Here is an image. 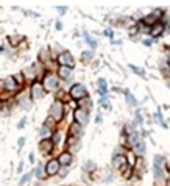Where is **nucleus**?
I'll use <instances>...</instances> for the list:
<instances>
[{"label": "nucleus", "mask_w": 170, "mask_h": 186, "mask_svg": "<svg viewBox=\"0 0 170 186\" xmlns=\"http://www.w3.org/2000/svg\"><path fill=\"white\" fill-rule=\"evenodd\" d=\"M50 116L55 119V121H59L63 117V103L61 102H55L50 108Z\"/></svg>", "instance_id": "1"}, {"label": "nucleus", "mask_w": 170, "mask_h": 186, "mask_svg": "<svg viewBox=\"0 0 170 186\" xmlns=\"http://www.w3.org/2000/svg\"><path fill=\"white\" fill-rule=\"evenodd\" d=\"M58 61L61 63V66H63V67H69V69H72V67H74V58H72V55H70L69 52L61 53V55H59V58H58Z\"/></svg>", "instance_id": "2"}, {"label": "nucleus", "mask_w": 170, "mask_h": 186, "mask_svg": "<svg viewBox=\"0 0 170 186\" xmlns=\"http://www.w3.org/2000/svg\"><path fill=\"white\" fill-rule=\"evenodd\" d=\"M70 95L74 99H85L86 95H87V93H86V88L83 85H75L70 89Z\"/></svg>", "instance_id": "3"}, {"label": "nucleus", "mask_w": 170, "mask_h": 186, "mask_svg": "<svg viewBox=\"0 0 170 186\" xmlns=\"http://www.w3.org/2000/svg\"><path fill=\"white\" fill-rule=\"evenodd\" d=\"M75 117H77V122H78V124H81V125H86V124H87V121H89L87 111L83 110V108H80V110H77V111H75Z\"/></svg>", "instance_id": "4"}, {"label": "nucleus", "mask_w": 170, "mask_h": 186, "mask_svg": "<svg viewBox=\"0 0 170 186\" xmlns=\"http://www.w3.org/2000/svg\"><path fill=\"white\" fill-rule=\"evenodd\" d=\"M58 171H59V163H58V160H52V161L47 164V174H48V175H55V174H58Z\"/></svg>", "instance_id": "5"}, {"label": "nucleus", "mask_w": 170, "mask_h": 186, "mask_svg": "<svg viewBox=\"0 0 170 186\" xmlns=\"http://www.w3.org/2000/svg\"><path fill=\"white\" fill-rule=\"evenodd\" d=\"M45 88L48 89V91H52V89H55L56 86H58V82H56V78H55V75H47V78H45Z\"/></svg>", "instance_id": "6"}, {"label": "nucleus", "mask_w": 170, "mask_h": 186, "mask_svg": "<svg viewBox=\"0 0 170 186\" xmlns=\"http://www.w3.org/2000/svg\"><path fill=\"white\" fill-rule=\"evenodd\" d=\"M52 147H53V142H52V141H48V139L41 141V144H39V149L42 150L44 153H50Z\"/></svg>", "instance_id": "7"}, {"label": "nucleus", "mask_w": 170, "mask_h": 186, "mask_svg": "<svg viewBox=\"0 0 170 186\" xmlns=\"http://www.w3.org/2000/svg\"><path fill=\"white\" fill-rule=\"evenodd\" d=\"M33 99H41L42 97V94H44V91H42V85H39V83H36L35 86H33Z\"/></svg>", "instance_id": "8"}, {"label": "nucleus", "mask_w": 170, "mask_h": 186, "mask_svg": "<svg viewBox=\"0 0 170 186\" xmlns=\"http://www.w3.org/2000/svg\"><path fill=\"white\" fill-rule=\"evenodd\" d=\"M5 88H6L8 91H14V89L17 88V85L14 83V78H13V77L5 78Z\"/></svg>", "instance_id": "9"}, {"label": "nucleus", "mask_w": 170, "mask_h": 186, "mask_svg": "<svg viewBox=\"0 0 170 186\" xmlns=\"http://www.w3.org/2000/svg\"><path fill=\"white\" fill-rule=\"evenodd\" d=\"M70 161H72V156H70V153H63V155H61V158L58 160V163H59V164H66V166H67Z\"/></svg>", "instance_id": "10"}, {"label": "nucleus", "mask_w": 170, "mask_h": 186, "mask_svg": "<svg viewBox=\"0 0 170 186\" xmlns=\"http://www.w3.org/2000/svg\"><path fill=\"white\" fill-rule=\"evenodd\" d=\"M59 77L64 78V80H69L70 78V69L69 67H61L59 69Z\"/></svg>", "instance_id": "11"}, {"label": "nucleus", "mask_w": 170, "mask_h": 186, "mask_svg": "<svg viewBox=\"0 0 170 186\" xmlns=\"http://www.w3.org/2000/svg\"><path fill=\"white\" fill-rule=\"evenodd\" d=\"M127 164V158L125 156H117V158H114V166L116 167H123Z\"/></svg>", "instance_id": "12"}, {"label": "nucleus", "mask_w": 170, "mask_h": 186, "mask_svg": "<svg viewBox=\"0 0 170 186\" xmlns=\"http://www.w3.org/2000/svg\"><path fill=\"white\" fill-rule=\"evenodd\" d=\"M98 86H100V91H98V93L101 94V95H105V94L108 93V85H106V82H105L103 78L98 80Z\"/></svg>", "instance_id": "13"}, {"label": "nucleus", "mask_w": 170, "mask_h": 186, "mask_svg": "<svg viewBox=\"0 0 170 186\" xmlns=\"http://www.w3.org/2000/svg\"><path fill=\"white\" fill-rule=\"evenodd\" d=\"M156 14H159V11H156V13L150 14L148 17H145V19H144V22H145V24H153V20H156V19L159 17V16H156Z\"/></svg>", "instance_id": "14"}, {"label": "nucleus", "mask_w": 170, "mask_h": 186, "mask_svg": "<svg viewBox=\"0 0 170 186\" xmlns=\"http://www.w3.org/2000/svg\"><path fill=\"white\" fill-rule=\"evenodd\" d=\"M24 74H25L28 78H35V75H36V72H35V66H31V67H27V69L24 70Z\"/></svg>", "instance_id": "15"}, {"label": "nucleus", "mask_w": 170, "mask_h": 186, "mask_svg": "<svg viewBox=\"0 0 170 186\" xmlns=\"http://www.w3.org/2000/svg\"><path fill=\"white\" fill-rule=\"evenodd\" d=\"M144 152H145L144 142H137V144H136V153H137V155H144Z\"/></svg>", "instance_id": "16"}, {"label": "nucleus", "mask_w": 170, "mask_h": 186, "mask_svg": "<svg viewBox=\"0 0 170 186\" xmlns=\"http://www.w3.org/2000/svg\"><path fill=\"white\" fill-rule=\"evenodd\" d=\"M162 30H164V27H162L161 24H158L156 27H153V30H151V33H153L155 36H158V35H161V33H162Z\"/></svg>", "instance_id": "17"}, {"label": "nucleus", "mask_w": 170, "mask_h": 186, "mask_svg": "<svg viewBox=\"0 0 170 186\" xmlns=\"http://www.w3.org/2000/svg\"><path fill=\"white\" fill-rule=\"evenodd\" d=\"M125 94H127V102L128 103H129L131 106H136V105H137V100H136V99H134L129 93H125Z\"/></svg>", "instance_id": "18"}, {"label": "nucleus", "mask_w": 170, "mask_h": 186, "mask_svg": "<svg viewBox=\"0 0 170 186\" xmlns=\"http://www.w3.org/2000/svg\"><path fill=\"white\" fill-rule=\"evenodd\" d=\"M155 177H156V180H158V182H161V180L164 178V175H162V171H161V167H155Z\"/></svg>", "instance_id": "19"}, {"label": "nucleus", "mask_w": 170, "mask_h": 186, "mask_svg": "<svg viewBox=\"0 0 170 186\" xmlns=\"http://www.w3.org/2000/svg\"><path fill=\"white\" fill-rule=\"evenodd\" d=\"M85 38H86V41H87V44H90L92 47L97 46V42H95V41H94V39H92V38H90V36L87 35V33H85Z\"/></svg>", "instance_id": "20"}, {"label": "nucleus", "mask_w": 170, "mask_h": 186, "mask_svg": "<svg viewBox=\"0 0 170 186\" xmlns=\"http://www.w3.org/2000/svg\"><path fill=\"white\" fill-rule=\"evenodd\" d=\"M44 174H45V172H44V167L42 166H39V167L36 169V177H38V178H42Z\"/></svg>", "instance_id": "21"}, {"label": "nucleus", "mask_w": 170, "mask_h": 186, "mask_svg": "<svg viewBox=\"0 0 170 186\" xmlns=\"http://www.w3.org/2000/svg\"><path fill=\"white\" fill-rule=\"evenodd\" d=\"M30 178H31V174H25L22 177V180H20V185H25L27 182H30Z\"/></svg>", "instance_id": "22"}, {"label": "nucleus", "mask_w": 170, "mask_h": 186, "mask_svg": "<svg viewBox=\"0 0 170 186\" xmlns=\"http://www.w3.org/2000/svg\"><path fill=\"white\" fill-rule=\"evenodd\" d=\"M59 141H61V133H55V135H53V141H52V142L58 144Z\"/></svg>", "instance_id": "23"}, {"label": "nucleus", "mask_w": 170, "mask_h": 186, "mask_svg": "<svg viewBox=\"0 0 170 186\" xmlns=\"http://www.w3.org/2000/svg\"><path fill=\"white\" fill-rule=\"evenodd\" d=\"M129 67H131V69H133V70H134V72H137V74H140V75H142V77H144V75H145V72H144V70H140V69H137V67H134V66H133V64H131V66H129Z\"/></svg>", "instance_id": "24"}, {"label": "nucleus", "mask_w": 170, "mask_h": 186, "mask_svg": "<svg viewBox=\"0 0 170 186\" xmlns=\"http://www.w3.org/2000/svg\"><path fill=\"white\" fill-rule=\"evenodd\" d=\"M22 106H24V108H28V99H24V100H22Z\"/></svg>", "instance_id": "25"}, {"label": "nucleus", "mask_w": 170, "mask_h": 186, "mask_svg": "<svg viewBox=\"0 0 170 186\" xmlns=\"http://www.w3.org/2000/svg\"><path fill=\"white\" fill-rule=\"evenodd\" d=\"M24 125H25V119H22V121L19 122V125H17V128H24Z\"/></svg>", "instance_id": "26"}, {"label": "nucleus", "mask_w": 170, "mask_h": 186, "mask_svg": "<svg viewBox=\"0 0 170 186\" xmlns=\"http://www.w3.org/2000/svg\"><path fill=\"white\" fill-rule=\"evenodd\" d=\"M56 30H63V24L61 22H56Z\"/></svg>", "instance_id": "27"}, {"label": "nucleus", "mask_w": 170, "mask_h": 186, "mask_svg": "<svg viewBox=\"0 0 170 186\" xmlns=\"http://www.w3.org/2000/svg\"><path fill=\"white\" fill-rule=\"evenodd\" d=\"M89 56H90V52H85V55H83V58H85V59H87Z\"/></svg>", "instance_id": "28"}, {"label": "nucleus", "mask_w": 170, "mask_h": 186, "mask_svg": "<svg viewBox=\"0 0 170 186\" xmlns=\"http://www.w3.org/2000/svg\"><path fill=\"white\" fill-rule=\"evenodd\" d=\"M136 122H137V124H140V122H142V117H140L139 114H137V117H136Z\"/></svg>", "instance_id": "29"}, {"label": "nucleus", "mask_w": 170, "mask_h": 186, "mask_svg": "<svg viewBox=\"0 0 170 186\" xmlns=\"http://www.w3.org/2000/svg\"><path fill=\"white\" fill-rule=\"evenodd\" d=\"M41 135H47V127H42V130H41Z\"/></svg>", "instance_id": "30"}, {"label": "nucleus", "mask_w": 170, "mask_h": 186, "mask_svg": "<svg viewBox=\"0 0 170 186\" xmlns=\"http://www.w3.org/2000/svg\"><path fill=\"white\" fill-rule=\"evenodd\" d=\"M24 138H20V139H19V147H22V145H24Z\"/></svg>", "instance_id": "31"}]
</instances>
